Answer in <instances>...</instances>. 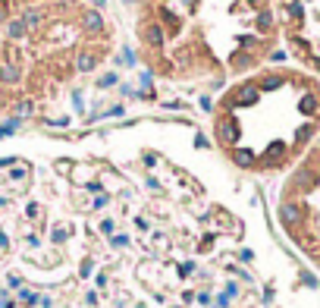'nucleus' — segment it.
I'll list each match as a JSON object with an SVG mask.
<instances>
[{"label": "nucleus", "instance_id": "obj_1", "mask_svg": "<svg viewBox=\"0 0 320 308\" xmlns=\"http://www.w3.org/2000/svg\"><path fill=\"white\" fill-rule=\"evenodd\" d=\"M135 35L157 76L223 85L273 50L276 13L270 0H148Z\"/></svg>", "mask_w": 320, "mask_h": 308}, {"label": "nucleus", "instance_id": "obj_2", "mask_svg": "<svg viewBox=\"0 0 320 308\" xmlns=\"http://www.w3.org/2000/svg\"><path fill=\"white\" fill-rule=\"evenodd\" d=\"M214 135L248 173L292 170L320 138V79L301 69H257L226 88Z\"/></svg>", "mask_w": 320, "mask_h": 308}, {"label": "nucleus", "instance_id": "obj_3", "mask_svg": "<svg viewBox=\"0 0 320 308\" xmlns=\"http://www.w3.org/2000/svg\"><path fill=\"white\" fill-rule=\"evenodd\" d=\"M276 220L286 239L320 270V138L282 179Z\"/></svg>", "mask_w": 320, "mask_h": 308}]
</instances>
